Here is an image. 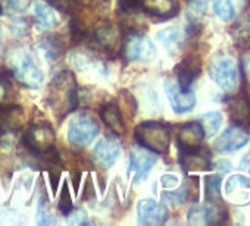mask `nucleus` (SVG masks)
<instances>
[{"mask_svg": "<svg viewBox=\"0 0 250 226\" xmlns=\"http://www.w3.org/2000/svg\"><path fill=\"white\" fill-rule=\"evenodd\" d=\"M59 208L63 214H68L72 210V198L71 194L68 191V184L63 182L62 191H61V197H59Z\"/></svg>", "mask_w": 250, "mask_h": 226, "instance_id": "7c9ffc66", "label": "nucleus"}, {"mask_svg": "<svg viewBox=\"0 0 250 226\" xmlns=\"http://www.w3.org/2000/svg\"><path fill=\"white\" fill-rule=\"evenodd\" d=\"M177 82L183 90H190L191 84L200 74V60L196 56H187L177 66Z\"/></svg>", "mask_w": 250, "mask_h": 226, "instance_id": "2eb2a0df", "label": "nucleus"}, {"mask_svg": "<svg viewBox=\"0 0 250 226\" xmlns=\"http://www.w3.org/2000/svg\"><path fill=\"white\" fill-rule=\"evenodd\" d=\"M34 18H36V22L44 30H52L58 25L56 12L53 11L50 5L43 3V2H37L34 5Z\"/></svg>", "mask_w": 250, "mask_h": 226, "instance_id": "4be33fe9", "label": "nucleus"}, {"mask_svg": "<svg viewBox=\"0 0 250 226\" xmlns=\"http://www.w3.org/2000/svg\"><path fill=\"white\" fill-rule=\"evenodd\" d=\"M247 188H250V181H249V178L241 176V175H234L227 182V192H228V195L235 194L237 189H247Z\"/></svg>", "mask_w": 250, "mask_h": 226, "instance_id": "cd10ccee", "label": "nucleus"}, {"mask_svg": "<svg viewBox=\"0 0 250 226\" xmlns=\"http://www.w3.org/2000/svg\"><path fill=\"white\" fill-rule=\"evenodd\" d=\"M77 82L75 76L63 71L53 78L49 85V104L58 118H63L77 107Z\"/></svg>", "mask_w": 250, "mask_h": 226, "instance_id": "f257e3e1", "label": "nucleus"}, {"mask_svg": "<svg viewBox=\"0 0 250 226\" xmlns=\"http://www.w3.org/2000/svg\"><path fill=\"white\" fill-rule=\"evenodd\" d=\"M136 140L139 144L153 153H167L169 147V130L155 121L140 124L136 128Z\"/></svg>", "mask_w": 250, "mask_h": 226, "instance_id": "7ed1b4c3", "label": "nucleus"}, {"mask_svg": "<svg viewBox=\"0 0 250 226\" xmlns=\"http://www.w3.org/2000/svg\"><path fill=\"white\" fill-rule=\"evenodd\" d=\"M240 168L241 169H244V170H249L250 172V151L241 159V162H240Z\"/></svg>", "mask_w": 250, "mask_h": 226, "instance_id": "58836bf2", "label": "nucleus"}, {"mask_svg": "<svg viewBox=\"0 0 250 226\" xmlns=\"http://www.w3.org/2000/svg\"><path fill=\"white\" fill-rule=\"evenodd\" d=\"M161 182H162V185H164L165 188H175V187L178 185V176H177V175L168 173V175H164V176H162Z\"/></svg>", "mask_w": 250, "mask_h": 226, "instance_id": "f704fd0d", "label": "nucleus"}, {"mask_svg": "<svg viewBox=\"0 0 250 226\" xmlns=\"http://www.w3.org/2000/svg\"><path fill=\"white\" fill-rule=\"evenodd\" d=\"M0 14H2V3H0Z\"/></svg>", "mask_w": 250, "mask_h": 226, "instance_id": "79ce46f5", "label": "nucleus"}, {"mask_svg": "<svg viewBox=\"0 0 250 226\" xmlns=\"http://www.w3.org/2000/svg\"><path fill=\"white\" fill-rule=\"evenodd\" d=\"M156 160L158 157L150 150L136 149L130 153V172H134V184H140L147 178Z\"/></svg>", "mask_w": 250, "mask_h": 226, "instance_id": "f8f14e48", "label": "nucleus"}, {"mask_svg": "<svg viewBox=\"0 0 250 226\" xmlns=\"http://www.w3.org/2000/svg\"><path fill=\"white\" fill-rule=\"evenodd\" d=\"M229 118L240 127H250V101L246 97H232L228 103Z\"/></svg>", "mask_w": 250, "mask_h": 226, "instance_id": "dca6fc26", "label": "nucleus"}, {"mask_svg": "<svg viewBox=\"0 0 250 226\" xmlns=\"http://www.w3.org/2000/svg\"><path fill=\"white\" fill-rule=\"evenodd\" d=\"M8 63L14 76L28 88H37L43 82V72L31 53L17 49L9 53Z\"/></svg>", "mask_w": 250, "mask_h": 226, "instance_id": "f03ea898", "label": "nucleus"}, {"mask_svg": "<svg viewBox=\"0 0 250 226\" xmlns=\"http://www.w3.org/2000/svg\"><path fill=\"white\" fill-rule=\"evenodd\" d=\"M50 179H52V189H53V192H56L58 191V179H59V175L50 173Z\"/></svg>", "mask_w": 250, "mask_h": 226, "instance_id": "ea45409f", "label": "nucleus"}, {"mask_svg": "<svg viewBox=\"0 0 250 226\" xmlns=\"http://www.w3.org/2000/svg\"><path fill=\"white\" fill-rule=\"evenodd\" d=\"M216 166H221V172H227L229 168H231V165L228 163V162H225V160H222V162H219Z\"/></svg>", "mask_w": 250, "mask_h": 226, "instance_id": "a19ab883", "label": "nucleus"}, {"mask_svg": "<svg viewBox=\"0 0 250 226\" xmlns=\"http://www.w3.org/2000/svg\"><path fill=\"white\" fill-rule=\"evenodd\" d=\"M140 5L147 14L159 18H171L178 12L175 0H140Z\"/></svg>", "mask_w": 250, "mask_h": 226, "instance_id": "6ab92c4d", "label": "nucleus"}, {"mask_svg": "<svg viewBox=\"0 0 250 226\" xmlns=\"http://www.w3.org/2000/svg\"><path fill=\"white\" fill-rule=\"evenodd\" d=\"M139 223L145 226H156L165 223L168 217V208L164 204L156 203L155 200H142L137 204Z\"/></svg>", "mask_w": 250, "mask_h": 226, "instance_id": "9d476101", "label": "nucleus"}, {"mask_svg": "<svg viewBox=\"0 0 250 226\" xmlns=\"http://www.w3.org/2000/svg\"><path fill=\"white\" fill-rule=\"evenodd\" d=\"M68 225H84L87 223V213L84 210H71L68 214Z\"/></svg>", "mask_w": 250, "mask_h": 226, "instance_id": "473e14b6", "label": "nucleus"}, {"mask_svg": "<svg viewBox=\"0 0 250 226\" xmlns=\"http://www.w3.org/2000/svg\"><path fill=\"white\" fill-rule=\"evenodd\" d=\"M209 74L210 78L215 81L216 85H219L222 90L231 93L237 88L238 84V72L235 62L228 56L218 53L210 59L209 63Z\"/></svg>", "mask_w": 250, "mask_h": 226, "instance_id": "20e7f679", "label": "nucleus"}, {"mask_svg": "<svg viewBox=\"0 0 250 226\" xmlns=\"http://www.w3.org/2000/svg\"><path fill=\"white\" fill-rule=\"evenodd\" d=\"M186 194H187V191H186V188H183V189H180L177 192H167L164 197L168 198L174 204H181L186 200Z\"/></svg>", "mask_w": 250, "mask_h": 226, "instance_id": "72a5a7b5", "label": "nucleus"}, {"mask_svg": "<svg viewBox=\"0 0 250 226\" xmlns=\"http://www.w3.org/2000/svg\"><path fill=\"white\" fill-rule=\"evenodd\" d=\"M12 95V82L9 79V74L0 72V104L9 101Z\"/></svg>", "mask_w": 250, "mask_h": 226, "instance_id": "c85d7f7f", "label": "nucleus"}, {"mask_svg": "<svg viewBox=\"0 0 250 226\" xmlns=\"http://www.w3.org/2000/svg\"><path fill=\"white\" fill-rule=\"evenodd\" d=\"M9 12H22L28 8L31 0H2Z\"/></svg>", "mask_w": 250, "mask_h": 226, "instance_id": "2f4dec72", "label": "nucleus"}, {"mask_svg": "<svg viewBox=\"0 0 250 226\" xmlns=\"http://www.w3.org/2000/svg\"><path fill=\"white\" fill-rule=\"evenodd\" d=\"M203 138H205V131L200 122H188L183 125L177 132V143L183 151L199 149Z\"/></svg>", "mask_w": 250, "mask_h": 226, "instance_id": "ddd939ff", "label": "nucleus"}, {"mask_svg": "<svg viewBox=\"0 0 250 226\" xmlns=\"http://www.w3.org/2000/svg\"><path fill=\"white\" fill-rule=\"evenodd\" d=\"M118 3L124 12H127V11H133L140 3V0H118Z\"/></svg>", "mask_w": 250, "mask_h": 226, "instance_id": "c9c22d12", "label": "nucleus"}, {"mask_svg": "<svg viewBox=\"0 0 250 226\" xmlns=\"http://www.w3.org/2000/svg\"><path fill=\"white\" fill-rule=\"evenodd\" d=\"M100 116L103 119V122L106 124V127L118 134V135H122L125 132V125H124V121H122V115H121V110L116 104L113 103H109L106 106H103L102 112H100Z\"/></svg>", "mask_w": 250, "mask_h": 226, "instance_id": "aec40b11", "label": "nucleus"}, {"mask_svg": "<svg viewBox=\"0 0 250 226\" xmlns=\"http://www.w3.org/2000/svg\"><path fill=\"white\" fill-rule=\"evenodd\" d=\"M219 188H221V178L213 175L206 178V198L209 203L215 204L218 201L219 195Z\"/></svg>", "mask_w": 250, "mask_h": 226, "instance_id": "bb28decb", "label": "nucleus"}, {"mask_svg": "<svg viewBox=\"0 0 250 226\" xmlns=\"http://www.w3.org/2000/svg\"><path fill=\"white\" fill-rule=\"evenodd\" d=\"M212 9L215 15L224 22H228L234 18V5L231 0H213Z\"/></svg>", "mask_w": 250, "mask_h": 226, "instance_id": "a878e982", "label": "nucleus"}, {"mask_svg": "<svg viewBox=\"0 0 250 226\" xmlns=\"http://www.w3.org/2000/svg\"><path fill=\"white\" fill-rule=\"evenodd\" d=\"M94 43L106 53L115 52L119 46V31L113 25H102L94 31Z\"/></svg>", "mask_w": 250, "mask_h": 226, "instance_id": "f3484780", "label": "nucleus"}, {"mask_svg": "<svg viewBox=\"0 0 250 226\" xmlns=\"http://www.w3.org/2000/svg\"><path fill=\"white\" fill-rule=\"evenodd\" d=\"M49 2H50L53 6H56V8L62 9V11H66L69 5L78 2V0H49Z\"/></svg>", "mask_w": 250, "mask_h": 226, "instance_id": "4c0bfd02", "label": "nucleus"}, {"mask_svg": "<svg viewBox=\"0 0 250 226\" xmlns=\"http://www.w3.org/2000/svg\"><path fill=\"white\" fill-rule=\"evenodd\" d=\"M222 124V115L219 112H208L200 118V125L205 131V137H213Z\"/></svg>", "mask_w": 250, "mask_h": 226, "instance_id": "393cba45", "label": "nucleus"}, {"mask_svg": "<svg viewBox=\"0 0 250 226\" xmlns=\"http://www.w3.org/2000/svg\"><path fill=\"white\" fill-rule=\"evenodd\" d=\"M122 56L127 62H150L156 56V50L149 37L142 33H131L124 40Z\"/></svg>", "mask_w": 250, "mask_h": 226, "instance_id": "39448f33", "label": "nucleus"}, {"mask_svg": "<svg viewBox=\"0 0 250 226\" xmlns=\"http://www.w3.org/2000/svg\"><path fill=\"white\" fill-rule=\"evenodd\" d=\"M25 122L24 110L14 104H0V132H15Z\"/></svg>", "mask_w": 250, "mask_h": 226, "instance_id": "4468645a", "label": "nucleus"}, {"mask_svg": "<svg viewBox=\"0 0 250 226\" xmlns=\"http://www.w3.org/2000/svg\"><path fill=\"white\" fill-rule=\"evenodd\" d=\"M241 71L246 76V79L250 82V52L244 56L243 59V63H241Z\"/></svg>", "mask_w": 250, "mask_h": 226, "instance_id": "e433bc0d", "label": "nucleus"}, {"mask_svg": "<svg viewBox=\"0 0 250 226\" xmlns=\"http://www.w3.org/2000/svg\"><path fill=\"white\" fill-rule=\"evenodd\" d=\"M99 134V125L93 116L87 113L75 116L68 127V140L75 146L90 144Z\"/></svg>", "mask_w": 250, "mask_h": 226, "instance_id": "423d86ee", "label": "nucleus"}, {"mask_svg": "<svg viewBox=\"0 0 250 226\" xmlns=\"http://www.w3.org/2000/svg\"><path fill=\"white\" fill-rule=\"evenodd\" d=\"M232 36L237 44L246 46L250 43V14H244L234 25Z\"/></svg>", "mask_w": 250, "mask_h": 226, "instance_id": "b1692460", "label": "nucleus"}, {"mask_svg": "<svg viewBox=\"0 0 250 226\" xmlns=\"http://www.w3.org/2000/svg\"><path fill=\"white\" fill-rule=\"evenodd\" d=\"M181 166L186 170L196 172V170H206L210 168V157L209 153L205 150H190L184 151L181 156Z\"/></svg>", "mask_w": 250, "mask_h": 226, "instance_id": "a211bd4d", "label": "nucleus"}, {"mask_svg": "<svg viewBox=\"0 0 250 226\" xmlns=\"http://www.w3.org/2000/svg\"><path fill=\"white\" fill-rule=\"evenodd\" d=\"M165 91L169 98V103L175 113H187L196 104V97L190 90H183L177 81L168 79L165 82Z\"/></svg>", "mask_w": 250, "mask_h": 226, "instance_id": "1a4fd4ad", "label": "nucleus"}, {"mask_svg": "<svg viewBox=\"0 0 250 226\" xmlns=\"http://www.w3.org/2000/svg\"><path fill=\"white\" fill-rule=\"evenodd\" d=\"M156 38L169 53L178 52L183 44V33L177 27H168V28L161 30L158 33Z\"/></svg>", "mask_w": 250, "mask_h": 226, "instance_id": "412c9836", "label": "nucleus"}, {"mask_svg": "<svg viewBox=\"0 0 250 226\" xmlns=\"http://www.w3.org/2000/svg\"><path fill=\"white\" fill-rule=\"evenodd\" d=\"M25 144L36 153H44L55 144V132L46 124L33 125L25 134Z\"/></svg>", "mask_w": 250, "mask_h": 226, "instance_id": "6e6552de", "label": "nucleus"}, {"mask_svg": "<svg viewBox=\"0 0 250 226\" xmlns=\"http://www.w3.org/2000/svg\"><path fill=\"white\" fill-rule=\"evenodd\" d=\"M219 220V211L215 208H208L202 206H193L188 210V222L191 225H206Z\"/></svg>", "mask_w": 250, "mask_h": 226, "instance_id": "5701e85b", "label": "nucleus"}, {"mask_svg": "<svg viewBox=\"0 0 250 226\" xmlns=\"http://www.w3.org/2000/svg\"><path fill=\"white\" fill-rule=\"evenodd\" d=\"M119 154H121L119 143L115 138L104 137L96 144V149L93 151V159L96 165L100 166L102 169H109L116 163Z\"/></svg>", "mask_w": 250, "mask_h": 226, "instance_id": "9b49d317", "label": "nucleus"}, {"mask_svg": "<svg viewBox=\"0 0 250 226\" xmlns=\"http://www.w3.org/2000/svg\"><path fill=\"white\" fill-rule=\"evenodd\" d=\"M249 132L240 127V125H232L227 128L215 141V149L219 153H232L240 150L249 143Z\"/></svg>", "mask_w": 250, "mask_h": 226, "instance_id": "0eeeda50", "label": "nucleus"}, {"mask_svg": "<svg viewBox=\"0 0 250 226\" xmlns=\"http://www.w3.org/2000/svg\"><path fill=\"white\" fill-rule=\"evenodd\" d=\"M37 223L39 225H56V219L52 216V213L46 208V201H40L37 208Z\"/></svg>", "mask_w": 250, "mask_h": 226, "instance_id": "c756f323", "label": "nucleus"}]
</instances>
